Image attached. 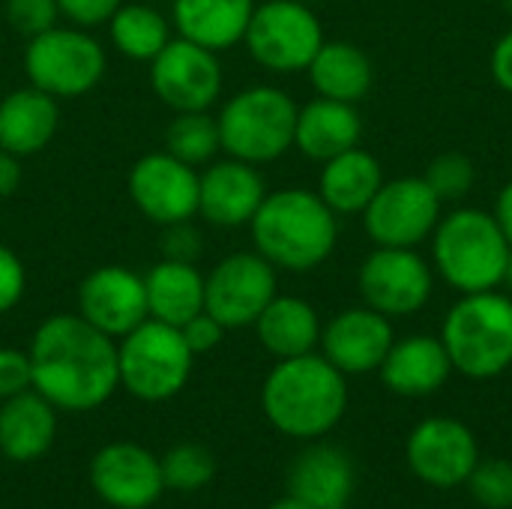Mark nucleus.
<instances>
[{
	"mask_svg": "<svg viewBox=\"0 0 512 509\" xmlns=\"http://www.w3.org/2000/svg\"><path fill=\"white\" fill-rule=\"evenodd\" d=\"M57 432L54 405L36 390H24L0 408V450L15 462H33L48 453Z\"/></svg>",
	"mask_w": 512,
	"mask_h": 509,
	"instance_id": "26",
	"label": "nucleus"
},
{
	"mask_svg": "<svg viewBox=\"0 0 512 509\" xmlns=\"http://www.w3.org/2000/svg\"><path fill=\"white\" fill-rule=\"evenodd\" d=\"M159 465H162L165 486H171L177 492H195V489L207 486L216 474V459L201 444H180Z\"/></svg>",
	"mask_w": 512,
	"mask_h": 509,
	"instance_id": "32",
	"label": "nucleus"
},
{
	"mask_svg": "<svg viewBox=\"0 0 512 509\" xmlns=\"http://www.w3.org/2000/svg\"><path fill=\"white\" fill-rule=\"evenodd\" d=\"M255 330H258L261 345L279 360L312 354V348L321 342L318 315L300 297H279L276 294L267 303V309L258 315Z\"/></svg>",
	"mask_w": 512,
	"mask_h": 509,
	"instance_id": "27",
	"label": "nucleus"
},
{
	"mask_svg": "<svg viewBox=\"0 0 512 509\" xmlns=\"http://www.w3.org/2000/svg\"><path fill=\"white\" fill-rule=\"evenodd\" d=\"M255 252L273 267L306 273L318 267L336 246V219L321 195L306 189H282L261 201L249 222Z\"/></svg>",
	"mask_w": 512,
	"mask_h": 509,
	"instance_id": "3",
	"label": "nucleus"
},
{
	"mask_svg": "<svg viewBox=\"0 0 512 509\" xmlns=\"http://www.w3.org/2000/svg\"><path fill=\"white\" fill-rule=\"evenodd\" d=\"M60 126V105L45 90L27 84L0 99V147L27 159L42 153Z\"/></svg>",
	"mask_w": 512,
	"mask_h": 509,
	"instance_id": "20",
	"label": "nucleus"
},
{
	"mask_svg": "<svg viewBox=\"0 0 512 509\" xmlns=\"http://www.w3.org/2000/svg\"><path fill=\"white\" fill-rule=\"evenodd\" d=\"M255 63L273 72L309 69L312 57L324 45L321 21L300 0H267L255 6L246 36H243Z\"/></svg>",
	"mask_w": 512,
	"mask_h": 509,
	"instance_id": "9",
	"label": "nucleus"
},
{
	"mask_svg": "<svg viewBox=\"0 0 512 509\" xmlns=\"http://www.w3.org/2000/svg\"><path fill=\"white\" fill-rule=\"evenodd\" d=\"M78 315L111 339H123L150 318L144 276L129 267L105 264L78 285Z\"/></svg>",
	"mask_w": 512,
	"mask_h": 509,
	"instance_id": "15",
	"label": "nucleus"
},
{
	"mask_svg": "<svg viewBox=\"0 0 512 509\" xmlns=\"http://www.w3.org/2000/svg\"><path fill=\"white\" fill-rule=\"evenodd\" d=\"M264 198V177L249 162L228 156L222 162H210L198 174V216L216 228L249 225Z\"/></svg>",
	"mask_w": 512,
	"mask_h": 509,
	"instance_id": "18",
	"label": "nucleus"
},
{
	"mask_svg": "<svg viewBox=\"0 0 512 509\" xmlns=\"http://www.w3.org/2000/svg\"><path fill=\"white\" fill-rule=\"evenodd\" d=\"M201 249H204V237L192 225V219L174 222V225H165L162 228V258L183 261V264H195L201 258Z\"/></svg>",
	"mask_w": 512,
	"mask_h": 509,
	"instance_id": "36",
	"label": "nucleus"
},
{
	"mask_svg": "<svg viewBox=\"0 0 512 509\" xmlns=\"http://www.w3.org/2000/svg\"><path fill=\"white\" fill-rule=\"evenodd\" d=\"M33 387L30 354L15 348H0V399H12Z\"/></svg>",
	"mask_w": 512,
	"mask_h": 509,
	"instance_id": "37",
	"label": "nucleus"
},
{
	"mask_svg": "<svg viewBox=\"0 0 512 509\" xmlns=\"http://www.w3.org/2000/svg\"><path fill=\"white\" fill-rule=\"evenodd\" d=\"M150 87L174 114L210 111L222 96V63L216 51L177 36L150 60Z\"/></svg>",
	"mask_w": 512,
	"mask_h": 509,
	"instance_id": "11",
	"label": "nucleus"
},
{
	"mask_svg": "<svg viewBox=\"0 0 512 509\" xmlns=\"http://www.w3.org/2000/svg\"><path fill=\"white\" fill-rule=\"evenodd\" d=\"M129 198L159 228L198 216V171L168 150L141 156L129 171Z\"/></svg>",
	"mask_w": 512,
	"mask_h": 509,
	"instance_id": "13",
	"label": "nucleus"
},
{
	"mask_svg": "<svg viewBox=\"0 0 512 509\" xmlns=\"http://www.w3.org/2000/svg\"><path fill=\"white\" fill-rule=\"evenodd\" d=\"M438 210L441 198L432 186L420 177H405L381 186L363 213L366 231L378 246L411 249L435 228Z\"/></svg>",
	"mask_w": 512,
	"mask_h": 509,
	"instance_id": "14",
	"label": "nucleus"
},
{
	"mask_svg": "<svg viewBox=\"0 0 512 509\" xmlns=\"http://www.w3.org/2000/svg\"><path fill=\"white\" fill-rule=\"evenodd\" d=\"M96 495L117 509H147L159 501L165 480L153 453L138 444H108L90 465Z\"/></svg>",
	"mask_w": 512,
	"mask_h": 509,
	"instance_id": "17",
	"label": "nucleus"
},
{
	"mask_svg": "<svg viewBox=\"0 0 512 509\" xmlns=\"http://www.w3.org/2000/svg\"><path fill=\"white\" fill-rule=\"evenodd\" d=\"M492 72H495L498 84L512 93V33H507L498 42V48L492 51Z\"/></svg>",
	"mask_w": 512,
	"mask_h": 509,
	"instance_id": "42",
	"label": "nucleus"
},
{
	"mask_svg": "<svg viewBox=\"0 0 512 509\" xmlns=\"http://www.w3.org/2000/svg\"><path fill=\"white\" fill-rule=\"evenodd\" d=\"M276 297V267L258 252H234L204 276V312L225 330L249 327Z\"/></svg>",
	"mask_w": 512,
	"mask_h": 509,
	"instance_id": "10",
	"label": "nucleus"
},
{
	"mask_svg": "<svg viewBox=\"0 0 512 509\" xmlns=\"http://www.w3.org/2000/svg\"><path fill=\"white\" fill-rule=\"evenodd\" d=\"M441 342L453 369L468 378H495L512 363V300L477 291L459 300L444 318Z\"/></svg>",
	"mask_w": 512,
	"mask_h": 509,
	"instance_id": "4",
	"label": "nucleus"
},
{
	"mask_svg": "<svg viewBox=\"0 0 512 509\" xmlns=\"http://www.w3.org/2000/svg\"><path fill=\"white\" fill-rule=\"evenodd\" d=\"M408 468L417 480L432 489L465 486L480 462V447L474 432L453 417L423 420L405 444Z\"/></svg>",
	"mask_w": 512,
	"mask_h": 509,
	"instance_id": "12",
	"label": "nucleus"
},
{
	"mask_svg": "<svg viewBox=\"0 0 512 509\" xmlns=\"http://www.w3.org/2000/svg\"><path fill=\"white\" fill-rule=\"evenodd\" d=\"M165 150L198 168V165H210L216 159V153L222 150L219 141V123L210 111H180L174 114V120L165 129Z\"/></svg>",
	"mask_w": 512,
	"mask_h": 509,
	"instance_id": "31",
	"label": "nucleus"
},
{
	"mask_svg": "<svg viewBox=\"0 0 512 509\" xmlns=\"http://www.w3.org/2000/svg\"><path fill=\"white\" fill-rule=\"evenodd\" d=\"M435 261L444 279L465 291H492L504 282L510 261V243L498 225L483 210H456L447 216L435 237Z\"/></svg>",
	"mask_w": 512,
	"mask_h": 509,
	"instance_id": "6",
	"label": "nucleus"
},
{
	"mask_svg": "<svg viewBox=\"0 0 512 509\" xmlns=\"http://www.w3.org/2000/svg\"><path fill=\"white\" fill-rule=\"evenodd\" d=\"M171 30V21L156 6L147 3H123L108 18L114 48L135 63H150L174 39Z\"/></svg>",
	"mask_w": 512,
	"mask_h": 509,
	"instance_id": "30",
	"label": "nucleus"
},
{
	"mask_svg": "<svg viewBox=\"0 0 512 509\" xmlns=\"http://www.w3.org/2000/svg\"><path fill=\"white\" fill-rule=\"evenodd\" d=\"M450 372H453L450 354L444 342L432 336H408L402 342H393V348L381 363L384 387L408 399L435 393L438 387H444Z\"/></svg>",
	"mask_w": 512,
	"mask_h": 509,
	"instance_id": "22",
	"label": "nucleus"
},
{
	"mask_svg": "<svg viewBox=\"0 0 512 509\" xmlns=\"http://www.w3.org/2000/svg\"><path fill=\"white\" fill-rule=\"evenodd\" d=\"M288 492L312 509H348L354 495V462L333 444L309 447L288 471Z\"/></svg>",
	"mask_w": 512,
	"mask_h": 509,
	"instance_id": "21",
	"label": "nucleus"
},
{
	"mask_svg": "<svg viewBox=\"0 0 512 509\" xmlns=\"http://www.w3.org/2000/svg\"><path fill=\"white\" fill-rule=\"evenodd\" d=\"M504 282L512 288V252H510V261H507V270H504Z\"/></svg>",
	"mask_w": 512,
	"mask_h": 509,
	"instance_id": "45",
	"label": "nucleus"
},
{
	"mask_svg": "<svg viewBox=\"0 0 512 509\" xmlns=\"http://www.w3.org/2000/svg\"><path fill=\"white\" fill-rule=\"evenodd\" d=\"M3 15H6V24L18 36L33 39L57 24L60 6H57V0H6Z\"/></svg>",
	"mask_w": 512,
	"mask_h": 509,
	"instance_id": "35",
	"label": "nucleus"
},
{
	"mask_svg": "<svg viewBox=\"0 0 512 509\" xmlns=\"http://www.w3.org/2000/svg\"><path fill=\"white\" fill-rule=\"evenodd\" d=\"M309 78L324 99L357 102L372 87V63L357 45L324 42L309 63Z\"/></svg>",
	"mask_w": 512,
	"mask_h": 509,
	"instance_id": "29",
	"label": "nucleus"
},
{
	"mask_svg": "<svg viewBox=\"0 0 512 509\" xmlns=\"http://www.w3.org/2000/svg\"><path fill=\"white\" fill-rule=\"evenodd\" d=\"M27 288V273L21 258L0 243V315H6L9 309H15L24 297Z\"/></svg>",
	"mask_w": 512,
	"mask_h": 509,
	"instance_id": "38",
	"label": "nucleus"
},
{
	"mask_svg": "<svg viewBox=\"0 0 512 509\" xmlns=\"http://www.w3.org/2000/svg\"><path fill=\"white\" fill-rule=\"evenodd\" d=\"M252 12V0H174L171 27L177 30V36L219 54L243 42Z\"/></svg>",
	"mask_w": 512,
	"mask_h": 509,
	"instance_id": "23",
	"label": "nucleus"
},
{
	"mask_svg": "<svg viewBox=\"0 0 512 509\" xmlns=\"http://www.w3.org/2000/svg\"><path fill=\"white\" fill-rule=\"evenodd\" d=\"M147 312L153 321L183 327L198 312H204V276L195 264L162 258L144 276Z\"/></svg>",
	"mask_w": 512,
	"mask_h": 509,
	"instance_id": "25",
	"label": "nucleus"
},
{
	"mask_svg": "<svg viewBox=\"0 0 512 509\" xmlns=\"http://www.w3.org/2000/svg\"><path fill=\"white\" fill-rule=\"evenodd\" d=\"M360 294L381 315H411L432 294V273L411 249L381 246L360 267Z\"/></svg>",
	"mask_w": 512,
	"mask_h": 509,
	"instance_id": "16",
	"label": "nucleus"
},
{
	"mask_svg": "<svg viewBox=\"0 0 512 509\" xmlns=\"http://www.w3.org/2000/svg\"><path fill=\"white\" fill-rule=\"evenodd\" d=\"M21 180H24L21 156L0 147V198H12L21 189Z\"/></svg>",
	"mask_w": 512,
	"mask_h": 509,
	"instance_id": "41",
	"label": "nucleus"
},
{
	"mask_svg": "<svg viewBox=\"0 0 512 509\" xmlns=\"http://www.w3.org/2000/svg\"><path fill=\"white\" fill-rule=\"evenodd\" d=\"M321 342L324 357L342 375H363L381 369L387 351L393 348V327L375 309H348L327 324Z\"/></svg>",
	"mask_w": 512,
	"mask_h": 509,
	"instance_id": "19",
	"label": "nucleus"
},
{
	"mask_svg": "<svg viewBox=\"0 0 512 509\" xmlns=\"http://www.w3.org/2000/svg\"><path fill=\"white\" fill-rule=\"evenodd\" d=\"M33 390L63 411H93L120 387V357L111 336L81 315H51L30 342Z\"/></svg>",
	"mask_w": 512,
	"mask_h": 509,
	"instance_id": "1",
	"label": "nucleus"
},
{
	"mask_svg": "<svg viewBox=\"0 0 512 509\" xmlns=\"http://www.w3.org/2000/svg\"><path fill=\"white\" fill-rule=\"evenodd\" d=\"M180 333H183V339H186V345H189L192 354H207V351H213V348L222 342L225 327H222L213 315L198 312L192 321H186V324L180 327Z\"/></svg>",
	"mask_w": 512,
	"mask_h": 509,
	"instance_id": "40",
	"label": "nucleus"
},
{
	"mask_svg": "<svg viewBox=\"0 0 512 509\" xmlns=\"http://www.w3.org/2000/svg\"><path fill=\"white\" fill-rule=\"evenodd\" d=\"M267 420L288 438L312 441L336 429L348 408L345 375L318 354L279 360L261 390Z\"/></svg>",
	"mask_w": 512,
	"mask_h": 509,
	"instance_id": "2",
	"label": "nucleus"
},
{
	"mask_svg": "<svg viewBox=\"0 0 512 509\" xmlns=\"http://www.w3.org/2000/svg\"><path fill=\"white\" fill-rule=\"evenodd\" d=\"M60 15L75 27H96L108 24V18L123 6V0H57Z\"/></svg>",
	"mask_w": 512,
	"mask_h": 509,
	"instance_id": "39",
	"label": "nucleus"
},
{
	"mask_svg": "<svg viewBox=\"0 0 512 509\" xmlns=\"http://www.w3.org/2000/svg\"><path fill=\"white\" fill-rule=\"evenodd\" d=\"M504 6H507V12H512V0H504Z\"/></svg>",
	"mask_w": 512,
	"mask_h": 509,
	"instance_id": "46",
	"label": "nucleus"
},
{
	"mask_svg": "<svg viewBox=\"0 0 512 509\" xmlns=\"http://www.w3.org/2000/svg\"><path fill=\"white\" fill-rule=\"evenodd\" d=\"M270 509H312L309 504H303L300 498H294V495H288V498H282V501H276Z\"/></svg>",
	"mask_w": 512,
	"mask_h": 509,
	"instance_id": "44",
	"label": "nucleus"
},
{
	"mask_svg": "<svg viewBox=\"0 0 512 509\" xmlns=\"http://www.w3.org/2000/svg\"><path fill=\"white\" fill-rule=\"evenodd\" d=\"M360 114L354 102H339V99H315L306 108L297 111V129H294V144L309 156V159H333L360 141Z\"/></svg>",
	"mask_w": 512,
	"mask_h": 509,
	"instance_id": "24",
	"label": "nucleus"
},
{
	"mask_svg": "<svg viewBox=\"0 0 512 509\" xmlns=\"http://www.w3.org/2000/svg\"><path fill=\"white\" fill-rule=\"evenodd\" d=\"M297 111L294 99L279 87L261 84L234 93L216 117L222 150L249 165L279 159L294 144Z\"/></svg>",
	"mask_w": 512,
	"mask_h": 509,
	"instance_id": "5",
	"label": "nucleus"
},
{
	"mask_svg": "<svg viewBox=\"0 0 512 509\" xmlns=\"http://www.w3.org/2000/svg\"><path fill=\"white\" fill-rule=\"evenodd\" d=\"M108 69L105 48L84 27H60L27 39L24 72L27 81L54 99H78L90 93Z\"/></svg>",
	"mask_w": 512,
	"mask_h": 509,
	"instance_id": "8",
	"label": "nucleus"
},
{
	"mask_svg": "<svg viewBox=\"0 0 512 509\" xmlns=\"http://www.w3.org/2000/svg\"><path fill=\"white\" fill-rule=\"evenodd\" d=\"M117 357L120 384L144 402H165L177 396L186 387L195 360L180 327L153 318L120 339Z\"/></svg>",
	"mask_w": 512,
	"mask_h": 509,
	"instance_id": "7",
	"label": "nucleus"
},
{
	"mask_svg": "<svg viewBox=\"0 0 512 509\" xmlns=\"http://www.w3.org/2000/svg\"><path fill=\"white\" fill-rule=\"evenodd\" d=\"M468 489L474 501L486 509L512 507V462L507 459H480L474 474L468 477Z\"/></svg>",
	"mask_w": 512,
	"mask_h": 509,
	"instance_id": "33",
	"label": "nucleus"
},
{
	"mask_svg": "<svg viewBox=\"0 0 512 509\" xmlns=\"http://www.w3.org/2000/svg\"><path fill=\"white\" fill-rule=\"evenodd\" d=\"M381 186L384 183H381L378 159L357 147L327 159L324 174H321V198L330 210H339V213L366 210Z\"/></svg>",
	"mask_w": 512,
	"mask_h": 509,
	"instance_id": "28",
	"label": "nucleus"
},
{
	"mask_svg": "<svg viewBox=\"0 0 512 509\" xmlns=\"http://www.w3.org/2000/svg\"><path fill=\"white\" fill-rule=\"evenodd\" d=\"M498 225H501V231H504V237H507L512 249V183L498 198Z\"/></svg>",
	"mask_w": 512,
	"mask_h": 509,
	"instance_id": "43",
	"label": "nucleus"
},
{
	"mask_svg": "<svg viewBox=\"0 0 512 509\" xmlns=\"http://www.w3.org/2000/svg\"><path fill=\"white\" fill-rule=\"evenodd\" d=\"M426 183L441 201H456L474 186V165L459 153H444L429 165Z\"/></svg>",
	"mask_w": 512,
	"mask_h": 509,
	"instance_id": "34",
	"label": "nucleus"
}]
</instances>
